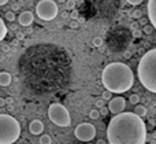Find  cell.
<instances>
[{
    "label": "cell",
    "instance_id": "cell-14",
    "mask_svg": "<svg viewBox=\"0 0 156 144\" xmlns=\"http://www.w3.org/2000/svg\"><path fill=\"white\" fill-rule=\"evenodd\" d=\"M7 36V26L4 23V19H0V40H4Z\"/></svg>",
    "mask_w": 156,
    "mask_h": 144
},
{
    "label": "cell",
    "instance_id": "cell-3",
    "mask_svg": "<svg viewBox=\"0 0 156 144\" xmlns=\"http://www.w3.org/2000/svg\"><path fill=\"white\" fill-rule=\"evenodd\" d=\"M138 80L145 89L156 93V48L143 55L137 67Z\"/></svg>",
    "mask_w": 156,
    "mask_h": 144
},
{
    "label": "cell",
    "instance_id": "cell-7",
    "mask_svg": "<svg viewBox=\"0 0 156 144\" xmlns=\"http://www.w3.org/2000/svg\"><path fill=\"white\" fill-rule=\"evenodd\" d=\"M74 136L80 142H92L96 137V128L89 122H82L74 129Z\"/></svg>",
    "mask_w": 156,
    "mask_h": 144
},
{
    "label": "cell",
    "instance_id": "cell-24",
    "mask_svg": "<svg viewBox=\"0 0 156 144\" xmlns=\"http://www.w3.org/2000/svg\"><path fill=\"white\" fill-rule=\"evenodd\" d=\"M70 18L73 19V21H77V19H78V11L77 10L71 11V13H70Z\"/></svg>",
    "mask_w": 156,
    "mask_h": 144
},
{
    "label": "cell",
    "instance_id": "cell-31",
    "mask_svg": "<svg viewBox=\"0 0 156 144\" xmlns=\"http://www.w3.org/2000/svg\"><path fill=\"white\" fill-rule=\"evenodd\" d=\"M138 21H140V23H141V25H144V26H145V25L148 23L149 19H147V18H141V19H138Z\"/></svg>",
    "mask_w": 156,
    "mask_h": 144
},
{
    "label": "cell",
    "instance_id": "cell-17",
    "mask_svg": "<svg viewBox=\"0 0 156 144\" xmlns=\"http://www.w3.org/2000/svg\"><path fill=\"white\" fill-rule=\"evenodd\" d=\"M40 144H51L52 143V139H51V136L49 135H43V136L40 137Z\"/></svg>",
    "mask_w": 156,
    "mask_h": 144
},
{
    "label": "cell",
    "instance_id": "cell-1",
    "mask_svg": "<svg viewBox=\"0 0 156 144\" xmlns=\"http://www.w3.org/2000/svg\"><path fill=\"white\" fill-rule=\"evenodd\" d=\"M107 140L110 144H145V122L136 113L114 115L107 126Z\"/></svg>",
    "mask_w": 156,
    "mask_h": 144
},
{
    "label": "cell",
    "instance_id": "cell-27",
    "mask_svg": "<svg viewBox=\"0 0 156 144\" xmlns=\"http://www.w3.org/2000/svg\"><path fill=\"white\" fill-rule=\"evenodd\" d=\"M108 113H110V109H108V107H101V109H100V114L101 115H107Z\"/></svg>",
    "mask_w": 156,
    "mask_h": 144
},
{
    "label": "cell",
    "instance_id": "cell-21",
    "mask_svg": "<svg viewBox=\"0 0 156 144\" xmlns=\"http://www.w3.org/2000/svg\"><path fill=\"white\" fill-rule=\"evenodd\" d=\"M101 98L104 99V100H108V102H110L111 99H112V92H111V91H107V89H105L104 92H103Z\"/></svg>",
    "mask_w": 156,
    "mask_h": 144
},
{
    "label": "cell",
    "instance_id": "cell-33",
    "mask_svg": "<svg viewBox=\"0 0 156 144\" xmlns=\"http://www.w3.org/2000/svg\"><path fill=\"white\" fill-rule=\"evenodd\" d=\"M18 10H19V4H16V3L12 4V11H18Z\"/></svg>",
    "mask_w": 156,
    "mask_h": 144
},
{
    "label": "cell",
    "instance_id": "cell-38",
    "mask_svg": "<svg viewBox=\"0 0 156 144\" xmlns=\"http://www.w3.org/2000/svg\"><path fill=\"white\" fill-rule=\"evenodd\" d=\"M67 0H58V3H66Z\"/></svg>",
    "mask_w": 156,
    "mask_h": 144
},
{
    "label": "cell",
    "instance_id": "cell-20",
    "mask_svg": "<svg viewBox=\"0 0 156 144\" xmlns=\"http://www.w3.org/2000/svg\"><path fill=\"white\" fill-rule=\"evenodd\" d=\"M132 16L134 19H141V18H143V11L138 10V8H136V10L132 13Z\"/></svg>",
    "mask_w": 156,
    "mask_h": 144
},
{
    "label": "cell",
    "instance_id": "cell-37",
    "mask_svg": "<svg viewBox=\"0 0 156 144\" xmlns=\"http://www.w3.org/2000/svg\"><path fill=\"white\" fill-rule=\"evenodd\" d=\"M4 104H5V100H4L3 98H0V107H3Z\"/></svg>",
    "mask_w": 156,
    "mask_h": 144
},
{
    "label": "cell",
    "instance_id": "cell-35",
    "mask_svg": "<svg viewBox=\"0 0 156 144\" xmlns=\"http://www.w3.org/2000/svg\"><path fill=\"white\" fill-rule=\"evenodd\" d=\"M16 37H18L19 40H22V38L25 37V34H23V33H18V34H16Z\"/></svg>",
    "mask_w": 156,
    "mask_h": 144
},
{
    "label": "cell",
    "instance_id": "cell-4",
    "mask_svg": "<svg viewBox=\"0 0 156 144\" xmlns=\"http://www.w3.org/2000/svg\"><path fill=\"white\" fill-rule=\"evenodd\" d=\"M21 136V125L14 117L0 114V144H14Z\"/></svg>",
    "mask_w": 156,
    "mask_h": 144
},
{
    "label": "cell",
    "instance_id": "cell-23",
    "mask_svg": "<svg viewBox=\"0 0 156 144\" xmlns=\"http://www.w3.org/2000/svg\"><path fill=\"white\" fill-rule=\"evenodd\" d=\"M154 29H155V27L152 26V25H145V26H144V29H143V32L145 33V34H151V33L154 32Z\"/></svg>",
    "mask_w": 156,
    "mask_h": 144
},
{
    "label": "cell",
    "instance_id": "cell-16",
    "mask_svg": "<svg viewBox=\"0 0 156 144\" xmlns=\"http://www.w3.org/2000/svg\"><path fill=\"white\" fill-rule=\"evenodd\" d=\"M76 0H67V2L65 3V5H66V10H69V11H73V10H76Z\"/></svg>",
    "mask_w": 156,
    "mask_h": 144
},
{
    "label": "cell",
    "instance_id": "cell-12",
    "mask_svg": "<svg viewBox=\"0 0 156 144\" xmlns=\"http://www.w3.org/2000/svg\"><path fill=\"white\" fill-rule=\"evenodd\" d=\"M11 81H12V77H11L10 73H7V71L0 73V85L2 87H8L11 84Z\"/></svg>",
    "mask_w": 156,
    "mask_h": 144
},
{
    "label": "cell",
    "instance_id": "cell-22",
    "mask_svg": "<svg viewBox=\"0 0 156 144\" xmlns=\"http://www.w3.org/2000/svg\"><path fill=\"white\" fill-rule=\"evenodd\" d=\"M103 45V38L100 36H96L93 38V47H101Z\"/></svg>",
    "mask_w": 156,
    "mask_h": 144
},
{
    "label": "cell",
    "instance_id": "cell-36",
    "mask_svg": "<svg viewBox=\"0 0 156 144\" xmlns=\"http://www.w3.org/2000/svg\"><path fill=\"white\" fill-rule=\"evenodd\" d=\"M7 3H8V0H0V5H2V7L3 5H5Z\"/></svg>",
    "mask_w": 156,
    "mask_h": 144
},
{
    "label": "cell",
    "instance_id": "cell-11",
    "mask_svg": "<svg viewBox=\"0 0 156 144\" xmlns=\"http://www.w3.org/2000/svg\"><path fill=\"white\" fill-rule=\"evenodd\" d=\"M29 131L32 135H41L44 131V124L40 120H33L29 124Z\"/></svg>",
    "mask_w": 156,
    "mask_h": 144
},
{
    "label": "cell",
    "instance_id": "cell-29",
    "mask_svg": "<svg viewBox=\"0 0 156 144\" xmlns=\"http://www.w3.org/2000/svg\"><path fill=\"white\" fill-rule=\"evenodd\" d=\"M133 36L138 38V37H141V36H143V32H141V30H137V29H136L134 32H133Z\"/></svg>",
    "mask_w": 156,
    "mask_h": 144
},
{
    "label": "cell",
    "instance_id": "cell-5",
    "mask_svg": "<svg viewBox=\"0 0 156 144\" xmlns=\"http://www.w3.org/2000/svg\"><path fill=\"white\" fill-rule=\"evenodd\" d=\"M48 117L56 126L66 128L71 124V117L69 110L60 103H52L48 107Z\"/></svg>",
    "mask_w": 156,
    "mask_h": 144
},
{
    "label": "cell",
    "instance_id": "cell-19",
    "mask_svg": "<svg viewBox=\"0 0 156 144\" xmlns=\"http://www.w3.org/2000/svg\"><path fill=\"white\" fill-rule=\"evenodd\" d=\"M129 102H130V103H132V104H134V106H137V104H138V102H140V96H138V95H136V93H134V95H130Z\"/></svg>",
    "mask_w": 156,
    "mask_h": 144
},
{
    "label": "cell",
    "instance_id": "cell-26",
    "mask_svg": "<svg viewBox=\"0 0 156 144\" xmlns=\"http://www.w3.org/2000/svg\"><path fill=\"white\" fill-rule=\"evenodd\" d=\"M101 107H104V99H100V100L96 102V109H101Z\"/></svg>",
    "mask_w": 156,
    "mask_h": 144
},
{
    "label": "cell",
    "instance_id": "cell-28",
    "mask_svg": "<svg viewBox=\"0 0 156 144\" xmlns=\"http://www.w3.org/2000/svg\"><path fill=\"white\" fill-rule=\"evenodd\" d=\"M70 27H71V29H78V27H80V23H78V21H73V22H71Z\"/></svg>",
    "mask_w": 156,
    "mask_h": 144
},
{
    "label": "cell",
    "instance_id": "cell-25",
    "mask_svg": "<svg viewBox=\"0 0 156 144\" xmlns=\"http://www.w3.org/2000/svg\"><path fill=\"white\" fill-rule=\"evenodd\" d=\"M129 4H132V5H138V4H141L143 3V0H126Z\"/></svg>",
    "mask_w": 156,
    "mask_h": 144
},
{
    "label": "cell",
    "instance_id": "cell-2",
    "mask_svg": "<svg viewBox=\"0 0 156 144\" xmlns=\"http://www.w3.org/2000/svg\"><path fill=\"white\" fill-rule=\"evenodd\" d=\"M103 85L112 93H125L134 84V74L132 69L122 62H112L107 65L101 74Z\"/></svg>",
    "mask_w": 156,
    "mask_h": 144
},
{
    "label": "cell",
    "instance_id": "cell-10",
    "mask_svg": "<svg viewBox=\"0 0 156 144\" xmlns=\"http://www.w3.org/2000/svg\"><path fill=\"white\" fill-rule=\"evenodd\" d=\"M147 10H148V19H149V22H151L152 26L156 29V0H148Z\"/></svg>",
    "mask_w": 156,
    "mask_h": 144
},
{
    "label": "cell",
    "instance_id": "cell-32",
    "mask_svg": "<svg viewBox=\"0 0 156 144\" xmlns=\"http://www.w3.org/2000/svg\"><path fill=\"white\" fill-rule=\"evenodd\" d=\"M67 16H70V14H69L67 11L65 10V11H63V14H62V18H65V19H66V18H67Z\"/></svg>",
    "mask_w": 156,
    "mask_h": 144
},
{
    "label": "cell",
    "instance_id": "cell-30",
    "mask_svg": "<svg viewBox=\"0 0 156 144\" xmlns=\"http://www.w3.org/2000/svg\"><path fill=\"white\" fill-rule=\"evenodd\" d=\"M2 51L3 52H8V51H10V45H8V44H3V45H2Z\"/></svg>",
    "mask_w": 156,
    "mask_h": 144
},
{
    "label": "cell",
    "instance_id": "cell-6",
    "mask_svg": "<svg viewBox=\"0 0 156 144\" xmlns=\"http://www.w3.org/2000/svg\"><path fill=\"white\" fill-rule=\"evenodd\" d=\"M59 13L58 4L54 0H40L36 5V14L43 21H52Z\"/></svg>",
    "mask_w": 156,
    "mask_h": 144
},
{
    "label": "cell",
    "instance_id": "cell-13",
    "mask_svg": "<svg viewBox=\"0 0 156 144\" xmlns=\"http://www.w3.org/2000/svg\"><path fill=\"white\" fill-rule=\"evenodd\" d=\"M133 113H136L138 117L143 118V117H145V115H147V109L143 106V104H137V106L134 107V111H133Z\"/></svg>",
    "mask_w": 156,
    "mask_h": 144
},
{
    "label": "cell",
    "instance_id": "cell-8",
    "mask_svg": "<svg viewBox=\"0 0 156 144\" xmlns=\"http://www.w3.org/2000/svg\"><path fill=\"white\" fill-rule=\"evenodd\" d=\"M108 109H110V113H112L114 115L121 114V113H123V110L126 109V100H125L122 96H115V98H112L110 100Z\"/></svg>",
    "mask_w": 156,
    "mask_h": 144
},
{
    "label": "cell",
    "instance_id": "cell-15",
    "mask_svg": "<svg viewBox=\"0 0 156 144\" xmlns=\"http://www.w3.org/2000/svg\"><path fill=\"white\" fill-rule=\"evenodd\" d=\"M100 110L99 109H93V110H90V113H89V117H90V120H99V117H100Z\"/></svg>",
    "mask_w": 156,
    "mask_h": 144
},
{
    "label": "cell",
    "instance_id": "cell-18",
    "mask_svg": "<svg viewBox=\"0 0 156 144\" xmlns=\"http://www.w3.org/2000/svg\"><path fill=\"white\" fill-rule=\"evenodd\" d=\"M4 18L7 19L8 22H14L15 21V14H14V11L10 10V11H7V13L4 14Z\"/></svg>",
    "mask_w": 156,
    "mask_h": 144
},
{
    "label": "cell",
    "instance_id": "cell-9",
    "mask_svg": "<svg viewBox=\"0 0 156 144\" xmlns=\"http://www.w3.org/2000/svg\"><path fill=\"white\" fill-rule=\"evenodd\" d=\"M33 21H34V18H33L32 11H23V13L19 14V16H18V23L25 27L30 26V25L33 23Z\"/></svg>",
    "mask_w": 156,
    "mask_h": 144
},
{
    "label": "cell",
    "instance_id": "cell-34",
    "mask_svg": "<svg viewBox=\"0 0 156 144\" xmlns=\"http://www.w3.org/2000/svg\"><path fill=\"white\" fill-rule=\"evenodd\" d=\"M96 144H107V142H105V140H103V139H99L96 142Z\"/></svg>",
    "mask_w": 156,
    "mask_h": 144
}]
</instances>
